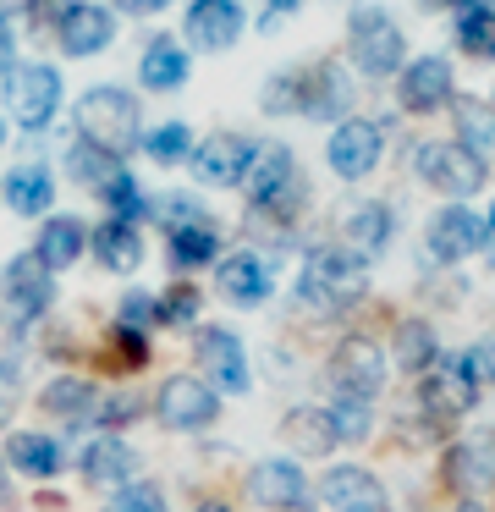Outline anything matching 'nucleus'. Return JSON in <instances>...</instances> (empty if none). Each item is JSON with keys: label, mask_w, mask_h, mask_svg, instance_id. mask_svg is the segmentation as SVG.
Listing matches in <instances>:
<instances>
[{"label": "nucleus", "mask_w": 495, "mask_h": 512, "mask_svg": "<svg viewBox=\"0 0 495 512\" xmlns=\"http://www.w3.org/2000/svg\"><path fill=\"white\" fill-rule=\"evenodd\" d=\"M347 56L363 78H391L407 67V39L385 6H358L347 17Z\"/></svg>", "instance_id": "nucleus-4"}, {"label": "nucleus", "mask_w": 495, "mask_h": 512, "mask_svg": "<svg viewBox=\"0 0 495 512\" xmlns=\"http://www.w3.org/2000/svg\"><path fill=\"white\" fill-rule=\"evenodd\" d=\"M6 413H11V408H6V397H0V424H6Z\"/></svg>", "instance_id": "nucleus-50"}, {"label": "nucleus", "mask_w": 495, "mask_h": 512, "mask_svg": "<svg viewBox=\"0 0 495 512\" xmlns=\"http://www.w3.org/2000/svg\"><path fill=\"white\" fill-rule=\"evenodd\" d=\"M457 512H484V507H473V501H468V507H457Z\"/></svg>", "instance_id": "nucleus-52"}, {"label": "nucleus", "mask_w": 495, "mask_h": 512, "mask_svg": "<svg viewBox=\"0 0 495 512\" xmlns=\"http://www.w3.org/2000/svg\"><path fill=\"white\" fill-rule=\"evenodd\" d=\"M281 435L292 441V452H303V457H325L330 446H336V430H330L325 408H292L281 419Z\"/></svg>", "instance_id": "nucleus-30"}, {"label": "nucleus", "mask_w": 495, "mask_h": 512, "mask_svg": "<svg viewBox=\"0 0 495 512\" xmlns=\"http://www.w3.org/2000/svg\"><path fill=\"white\" fill-rule=\"evenodd\" d=\"M6 463L17 468V474H28V479H50V474H61V446L50 441V435H11V452H6Z\"/></svg>", "instance_id": "nucleus-31"}, {"label": "nucleus", "mask_w": 495, "mask_h": 512, "mask_svg": "<svg viewBox=\"0 0 495 512\" xmlns=\"http://www.w3.org/2000/svg\"><path fill=\"white\" fill-rule=\"evenodd\" d=\"M479 369H484V380H495V342L479 347Z\"/></svg>", "instance_id": "nucleus-46"}, {"label": "nucleus", "mask_w": 495, "mask_h": 512, "mask_svg": "<svg viewBox=\"0 0 495 512\" xmlns=\"http://www.w3.org/2000/svg\"><path fill=\"white\" fill-rule=\"evenodd\" d=\"M457 144L468 149V155H479V160H490L495 155V105H484V100H457Z\"/></svg>", "instance_id": "nucleus-32"}, {"label": "nucleus", "mask_w": 495, "mask_h": 512, "mask_svg": "<svg viewBox=\"0 0 495 512\" xmlns=\"http://www.w3.org/2000/svg\"><path fill=\"white\" fill-rule=\"evenodd\" d=\"M330 386H336V397H380L385 386V353L380 342H369V336H347V342L336 347V358H330Z\"/></svg>", "instance_id": "nucleus-9"}, {"label": "nucleus", "mask_w": 495, "mask_h": 512, "mask_svg": "<svg viewBox=\"0 0 495 512\" xmlns=\"http://www.w3.org/2000/svg\"><path fill=\"white\" fill-rule=\"evenodd\" d=\"M193 303H198V298H193V287H176L171 298L160 303V320H193Z\"/></svg>", "instance_id": "nucleus-42"}, {"label": "nucleus", "mask_w": 495, "mask_h": 512, "mask_svg": "<svg viewBox=\"0 0 495 512\" xmlns=\"http://www.w3.org/2000/svg\"><path fill=\"white\" fill-rule=\"evenodd\" d=\"M83 248H88V226L77 221V215H50L33 254L44 259V270H72L77 259H83Z\"/></svg>", "instance_id": "nucleus-26"}, {"label": "nucleus", "mask_w": 495, "mask_h": 512, "mask_svg": "<svg viewBox=\"0 0 495 512\" xmlns=\"http://www.w3.org/2000/svg\"><path fill=\"white\" fill-rule=\"evenodd\" d=\"M138 83L143 89H154V94H171V89H182L187 83V50L176 45V39H149L143 45V56H138Z\"/></svg>", "instance_id": "nucleus-25"}, {"label": "nucleus", "mask_w": 495, "mask_h": 512, "mask_svg": "<svg viewBox=\"0 0 495 512\" xmlns=\"http://www.w3.org/2000/svg\"><path fill=\"white\" fill-rule=\"evenodd\" d=\"M143 155H149L154 166H182V160L193 155V133H187L182 122H165V127H154V133H143Z\"/></svg>", "instance_id": "nucleus-36"}, {"label": "nucleus", "mask_w": 495, "mask_h": 512, "mask_svg": "<svg viewBox=\"0 0 495 512\" xmlns=\"http://www.w3.org/2000/svg\"><path fill=\"white\" fill-rule=\"evenodd\" d=\"M484 243H490V221L473 215L468 204H446V210L429 221V232H424L429 259H440V265H457V259L479 254Z\"/></svg>", "instance_id": "nucleus-11"}, {"label": "nucleus", "mask_w": 495, "mask_h": 512, "mask_svg": "<svg viewBox=\"0 0 495 512\" xmlns=\"http://www.w3.org/2000/svg\"><path fill=\"white\" fill-rule=\"evenodd\" d=\"M457 45L468 50L473 61H495V12L490 6H468V12H457Z\"/></svg>", "instance_id": "nucleus-34"}, {"label": "nucleus", "mask_w": 495, "mask_h": 512, "mask_svg": "<svg viewBox=\"0 0 495 512\" xmlns=\"http://www.w3.org/2000/svg\"><path fill=\"white\" fill-rule=\"evenodd\" d=\"M490 232H495V204H490Z\"/></svg>", "instance_id": "nucleus-53"}, {"label": "nucleus", "mask_w": 495, "mask_h": 512, "mask_svg": "<svg viewBox=\"0 0 495 512\" xmlns=\"http://www.w3.org/2000/svg\"><path fill=\"white\" fill-rule=\"evenodd\" d=\"M380 155H385V133L374 122H363V116L336 122V133H330V144H325L330 171H336V177H347V182L369 177V171L380 166Z\"/></svg>", "instance_id": "nucleus-13"}, {"label": "nucleus", "mask_w": 495, "mask_h": 512, "mask_svg": "<svg viewBox=\"0 0 495 512\" xmlns=\"http://www.w3.org/2000/svg\"><path fill=\"white\" fill-rule=\"evenodd\" d=\"M44 408H50L61 424H72V430H83V424H99V419H105V397H99L94 380H83V375L50 380V386H44Z\"/></svg>", "instance_id": "nucleus-23"}, {"label": "nucleus", "mask_w": 495, "mask_h": 512, "mask_svg": "<svg viewBox=\"0 0 495 512\" xmlns=\"http://www.w3.org/2000/svg\"><path fill=\"white\" fill-rule=\"evenodd\" d=\"M215 287H220V298L237 303V309H259V303L270 298L275 276H270V265H264L259 254H231V259H220Z\"/></svg>", "instance_id": "nucleus-20"}, {"label": "nucleus", "mask_w": 495, "mask_h": 512, "mask_svg": "<svg viewBox=\"0 0 495 512\" xmlns=\"http://www.w3.org/2000/svg\"><path fill=\"white\" fill-rule=\"evenodd\" d=\"M33 0H0V17H17V12H28Z\"/></svg>", "instance_id": "nucleus-48"}, {"label": "nucleus", "mask_w": 495, "mask_h": 512, "mask_svg": "<svg viewBox=\"0 0 495 512\" xmlns=\"http://www.w3.org/2000/svg\"><path fill=\"white\" fill-rule=\"evenodd\" d=\"M0 199H6L17 215H44L50 199H55V182H50L44 166H17L6 182H0Z\"/></svg>", "instance_id": "nucleus-28"}, {"label": "nucleus", "mask_w": 495, "mask_h": 512, "mask_svg": "<svg viewBox=\"0 0 495 512\" xmlns=\"http://www.w3.org/2000/svg\"><path fill=\"white\" fill-rule=\"evenodd\" d=\"M319 496L330 512H385V485L358 463H341L319 479Z\"/></svg>", "instance_id": "nucleus-19"}, {"label": "nucleus", "mask_w": 495, "mask_h": 512, "mask_svg": "<svg viewBox=\"0 0 495 512\" xmlns=\"http://www.w3.org/2000/svg\"><path fill=\"white\" fill-rule=\"evenodd\" d=\"M160 424H171V430H209V424L220 419V397L215 386H204L198 375H171L160 386Z\"/></svg>", "instance_id": "nucleus-14"}, {"label": "nucleus", "mask_w": 495, "mask_h": 512, "mask_svg": "<svg viewBox=\"0 0 495 512\" xmlns=\"http://www.w3.org/2000/svg\"><path fill=\"white\" fill-rule=\"evenodd\" d=\"M248 490L259 507L270 512H303L308 507V479H303V463L292 457H259L248 474Z\"/></svg>", "instance_id": "nucleus-17"}, {"label": "nucleus", "mask_w": 495, "mask_h": 512, "mask_svg": "<svg viewBox=\"0 0 495 512\" xmlns=\"http://www.w3.org/2000/svg\"><path fill=\"white\" fill-rule=\"evenodd\" d=\"M253 149L259 144H248L242 133H209L204 144H193L187 166H193V177L204 182V188H237L253 166Z\"/></svg>", "instance_id": "nucleus-12"}, {"label": "nucleus", "mask_w": 495, "mask_h": 512, "mask_svg": "<svg viewBox=\"0 0 495 512\" xmlns=\"http://www.w3.org/2000/svg\"><path fill=\"white\" fill-rule=\"evenodd\" d=\"M418 6H429V12H468L479 0H418Z\"/></svg>", "instance_id": "nucleus-45"}, {"label": "nucleus", "mask_w": 495, "mask_h": 512, "mask_svg": "<svg viewBox=\"0 0 495 512\" xmlns=\"http://www.w3.org/2000/svg\"><path fill=\"white\" fill-rule=\"evenodd\" d=\"M77 133L88 138L105 155H127L132 144H143V111L132 100V89H116V83H94V89L77 94Z\"/></svg>", "instance_id": "nucleus-2"}, {"label": "nucleus", "mask_w": 495, "mask_h": 512, "mask_svg": "<svg viewBox=\"0 0 495 512\" xmlns=\"http://www.w3.org/2000/svg\"><path fill=\"white\" fill-rule=\"evenodd\" d=\"M77 468H83L88 485L121 490V485H132V479H138V452H132L127 441H116V435H99V441H88V446H83Z\"/></svg>", "instance_id": "nucleus-22"}, {"label": "nucleus", "mask_w": 495, "mask_h": 512, "mask_svg": "<svg viewBox=\"0 0 495 512\" xmlns=\"http://www.w3.org/2000/svg\"><path fill=\"white\" fill-rule=\"evenodd\" d=\"M61 50L66 56H99V50L116 39V12L110 6H88V0H77L72 12L61 17Z\"/></svg>", "instance_id": "nucleus-21"}, {"label": "nucleus", "mask_w": 495, "mask_h": 512, "mask_svg": "<svg viewBox=\"0 0 495 512\" xmlns=\"http://www.w3.org/2000/svg\"><path fill=\"white\" fill-rule=\"evenodd\" d=\"M99 193H105V204L116 210V221H132V215H143V210H149V204H143V193H138V182H132L127 171H116V177H110Z\"/></svg>", "instance_id": "nucleus-40"}, {"label": "nucleus", "mask_w": 495, "mask_h": 512, "mask_svg": "<svg viewBox=\"0 0 495 512\" xmlns=\"http://www.w3.org/2000/svg\"><path fill=\"white\" fill-rule=\"evenodd\" d=\"M182 34L193 50L220 56V50H231L242 39V6L237 0H193L187 17H182Z\"/></svg>", "instance_id": "nucleus-16"}, {"label": "nucleus", "mask_w": 495, "mask_h": 512, "mask_svg": "<svg viewBox=\"0 0 495 512\" xmlns=\"http://www.w3.org/2000/svg\"><path fill=\"white\" fill-rule=\"evenodd\" d=\"M396 100L402 111L429 116V111H446L457 100V78H451V61L446 56H418L396 72Z\"/></svg>", "instance_id": "nucleus-10"}, {"label": "nucleus", "mask_w": 495, "mask_h": 512, "mask_svg": "<svg viewBox=\"0 0 495 512\" xmlns=\"http://www.w3.org/2000/svg\"><path fill=\"white\" fill-rule=\"evenodd\" d=\"M171 0H116V12H127V17H154V12H165Z\"/></svg>", "instance_id": "nucleus-44"}, {"label": "nucleus", "mask_w": 495, "mask_h": 512, "mask_svg": "<svg viewBox=\"0 0 495 512\" xmlns=\"http://www.w3.org/2000/svg\"><path fill=\"white\" fill-rule=\"evenodd\" d=\"M0 298H6L11 320H39V314L55 303V281H50V270H44V259L39 254L11 259L6 276H0Z\"/></svg>", "instance_id": "nucleus-15"}, {"label": "nucleus", "mask_w": 495, "mask_h": 512, "mask_svg": "<svg viewBox=\"0 0 495 512\" xmlns=\"http://www.w3.org/2000/svg\"><path fill=\"white\" fill-rule=\"evenodd\" d=\"M479 386H484L479 353H451V358H440L435 369H424L418 397H424V408L435 413V419H462V413L479 402Z\"/></svg>", "instance_id": "nucleus-6"}, {"label": "nucleus", "mask_w": 495, "mask_h": 512, "mask_svg": "<svg viewBox=\"0 0 495 512\" xmlns=\"http://www.w3.org/2000/svg\"><path fill=\"white\" fill-rule=\"evenodd\" d=\"M105 512H165V490L149 485V479H132V485H121L116 496H110Z\"/></svg>", "instance_id": "nucleus-39"}, {"label": "nucleus", "mask_w": 495, "mask_h": 512, "mask_svg": "<svg viewBox=\"0 0 495 512\" xmlns=\"http://www.w3.org/2000/svg\"><path fill=\"white\" fill-rule=\"evenodd\" d=\"M490 270H495V243H490Z\"/></svg>", "instance_id": "nucleus-54"}, {"label": "nucleus", "mask_w": 495, "mask_h": 512, "mask_svg": "<svg viewBox=\"0 0 495 512\" xmlns=\"http://www.w3.org/2000/svg\"><path fill=\"white\" fill-rule=\"evenodd\" d=\"M0 496H6V474H0Z\"/></svg>", "instance_id": "nucleus-55"}, {"label": "nucleus", "mask_w": 495, "mask_h": 512, "mask_svg": "<svg viewBox=\"0 0 495 512\" xmlns=\"http://www.w3.org/2000/svg\"><path fill=\"white\" fill-rule=\"evenodd\" d=\"M121 320L132 325V331H138V325H149V320H160V303L149 298V292H132L127 303H121Z\"/></svg>", "instance_id": "nucleus-41"}, {"label": "nucleus", "mask_w": 495, "mask_h": 512, "mask_svg": "<svg viewBox=\"0 0 495 512\" xmlns=\"http://www.w3.org/2000/svg\"><path fill=\"white\" fill-rule=\"evenodd\" d=\"M242 182H248V204L264 210V215H286V210H297V199H303V171H297L292 149H281V144L253 149V166H248Z\"/></svg>", "instance_id": "nucleus-5"}, {"label": "nucleus", "mask_w": 495, "mask_h": 512, "mask_svg": "<svg viewBox=\"0 0 495 512\" xmlns=\"http://www.w3.org/2000/svg\"><path fill=\"white\" fill-rule=\"evenodd\" d=\"M6 111L17 116L28 133L55 122L61 111V72L44 67V61H28V67H11L6 72Z\"/></svg>", "instance_id": "nucleus-8"}, {"label": "nucleus", "mask_w": 495, "mask_h": 512, "mask_svg": "<svg viewBox=\"0 0 495 512\" xmlns=\"http://www.w3.org/2000/svg\"><path fill=\"white\" fill-rule=\"evenodd\" d=\"M88 248H94L99 265H105V270H121V276L143 265V237H138V226H132V221H116V215H110L105 226H94V232H88Z\"/></svg>", "instance_id": "nucleus-24"}, {"label": "nucleus", "mask_w": 495, "mask_h": 512, "mask_svg": "<svg viewBox=\"0 0 495 512\" xmlns=\"http://www.w3.org/2000/svg\"><path fill=\"white\" fill-rule=\"evenodd\" d=\"M11 67H17V39H11V23L0 17V78H6Z\"/></svg>", "instance_id": "nucleus-43"}, {"label": "nucleus", "mask_w": 495, "mask_h": 512, "mask_svg": "<svg viewBox=\"0 0 495 512\" xmlns=\"http://www.w3.org/2000/svg\"><path fill=\"white\" fill-rule=\"evenodd\" d=\"M264 6H270V17H286V12H297L303 0H264Z\"/></svg>", "instance_id": "nucleus-47"}, {"label": "nucleus", "mask_w": 495, "mask_h": 512, "mask_svg": "<svg viewBox=\"0 0 495 512\" xmlns=\"http://www.w3.org/2000/svg\"><path fill=\"white\" fill-rule=\"evenodd\" d=\"M391 232H396V215L385 210V204H358L352 221H347V248L358 259H374V254H385Z\"/></svg>", "instance_id": "nucleus-29"}, {"label": "nucleus", "mask_w": 495, "mask_h": 512, "mask_svg": "<svg viewBox=\"0 0 495 512\" xmlns=\"http://www.w3.org/2000/svg\"><path fill=\"white\" fill-rule=\"evenodd\" d=\"M490 105H495V100H490Z\"/></svg>", "instance_id": "nucleus-56"}, {"label": "nucleus", "mask_w": 495, "mask_h": 512, "mask_svg": "<svg viewBox=\"0 0 495 512\" xmlns=\"http://www.w3.org/2000/svg\"><path fill=\"white\" fill-rule=\"evenodd\" d=\"M325 413H330V430H336V441H363V435H369V402L336 397Z\"/></svg>", "instance_id": "nucleus-37"}, {"label": "nucleus", "mask_w": 495, "mask_h": 512, "mask_svg": "<svg viewBox=\"0 0 495 512\" xmlns=\"http://www.w3.org/2000/svg\"><path fill=\"white\" fill-rule=\"evenodd\" d=\"M198 369H204V386H215V391H248V353L220 325L198 331Z\"/></svg>", "instance_id": "nucleus-18"}, {"label": "nucleus", "mask_w": 495, "mask_h": 512, "mask_svg": "<svg viewBox=\"0 0 495 512\" xmlns=\"http://www.w3.org/2000/svg\"><path fill=\"white\" fill-rule=\"evenodd\" d=\"M66 171H72L77 182H88V188H105L121 166H116V155H105V149H94L88 138H77V144H66Z\"/></svg>", "instance_id": "nucleus-35"}, {"label": "nucleus", "mask_w": 495, "mask_h": 512, "mask_svg": "<svg viewBox=\"0 0 495 512\" xmlns=\"http://www.w3.org/2000/svg\"><path fill=\"white\" fill-rule=\"evenodd\" d=\"M0 144H6V116H0Z\"/></svg>", "instance_id": "nucleus-51"}, {"label": "nucleus", "mask_w": 495, "mask_h": 512, "mask_svg": "<svg viewBox=\"0 0 495 512\" xmlns=\"http://www.w3.org/2000/svg\"><path fill=\"white\" fill-rule=\"evenodd\" d=\"M413 166H418V177H424L435 193H446V199H473V193L484 188V177H490V166H484L479 155H468L457 138H451V144H446V138L418 144Z\"/></svg>", "instance_id": "nucleus-7"}, {"label": "nucleus", "mask_w": 495, "mask_h": 512, "mask_svg": "<svg viewBox=\"0 0 495 512\" xmlns=\"http://www.w3.org/2000/svg\"><path fill=\"white\" fill-rule=\"evenodd\" d=\"M198 512H231V507H220V501H204V507H198Z\"/></svg>", "instance_id": "nucleus-49"}, {"label": "nucleus", "mask_w": 495, "mask_h": 512, "mask_svg": "<svg viewBox=\"0 0 495 512\" xmlns=\"http://www.w3.org/2000/svg\"><path fill=\"white\" fill-rule=\"evenodd\" d=\"M220 254V232H215V221H193V226H171V259L176 265H209V259Z\"/></svg>", "instance_id": "nucleus-33"}, {"label": "nucleus", "mask_w": 495, "mask_h": 512, "mask_svg": "<svg viewBox=\"0 0 495 512\" xmlns=\"http://www.w3.org/2000/svg\"><path fill=\"white\" fill-rule=\"evenodd\" d=\"M352 105V83L341 78L330 61H308V67H286L264 83V111L270 116H314V122H336Z\"/></svg>", "instance_id": "nucleus-1"}, {"label": "nucleus", "mask_w": 495, "mask_h": 512, "mask_svg": "<svg viewBox=\"0 0 495 512\" xmlns=\"http://www.w3.org/2000/svg\"><path fill=\"white\" fill-rule=\"evenodd\" d=\"M363 287H369V259H358L347 243L314 248L303 259V276H297V298L314 309H347L363 298Z\"/></svg>", "instance_id": "nucleus-3"}, {"label": "nucleus", "mask_w": 495, "mask_h": 512, "mask_svg": "<svg viewBox=\"0 0 495 512\" xmlns=\"http://www.w3.org/2000/svg\"><path fill=\"white\" fill-rule=\"evenodd\" d=\"M446 474L457 490H490L495 485V435H468L462 446H451Z\"/></svg>", "instance_id": "nucleus-27"}, {"label": "nucleus", "mask_w": 495, "mask_h": 512, "mask_svg": "<svg viewBox=\"0 0 495 512\" xmlns=\"http://www.w3.org/2000/svg\"><path fill=\"white\" fill-rule=\"evenodd\" d=\"M396 342H402V364L418 369V375L440 364V347H435V331H429V325H402V336H396Z\"/></svg>", "instance_id": "nucleus-38"}]
</instances>
